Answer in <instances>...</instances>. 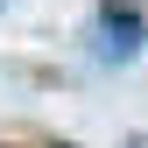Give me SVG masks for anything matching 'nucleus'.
I'll list each match as a JSON object with an SVG mask.
<instances>
[{"label": "nucleus", "instance_id": "1", "mask_svg": "<svg viewBox=\"0 0 148 148\" xmlns=\"http://www.w3.org/2000/svg\"><path fill=\"white\" fill-rule=\"evenodd\" d=\"M99 35H106V57H134V35H141V14L134 7H99Z\"/></svg>", "mask_w": 148, "mask_h": 148}]
</instances>
